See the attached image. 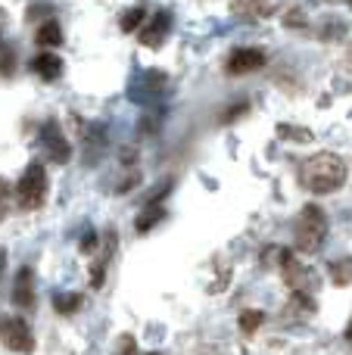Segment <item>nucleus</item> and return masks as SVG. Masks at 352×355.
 <instances>
[{"mask_svg": "<svg viewBox=\"0 0 352 355\" xmlns=\"http://www.w3.org/2000/svg\"><path fill=\"white\" fill-rule=\"evenodd\" d=\"M349 168L346 162L337 153H315L299 166V184H303L309 193H334L346 184Z\"/></svg>", "mask_w": 352, "mask_h": 355, "instance_id": "nucleus-1", "label": "nucleus"}, {"mask_svg": "<svg viewBox=\"0 0 352 355\" xmlns=\"http://www.w3.org/2000/svg\"><path fill=\"white\" fill-rule=\"evenodd\" d=\"M293 237H297V250L299 252H318L328 240V215L322 206L309 202L303 206V212L297 215V225H293Z\"/></svg>", "mask_w": 352, "mask_h": 355, "instance_id": "nucleus-2", "label": "nucleus"}, {"mask_svg": "<svg viewBox=\"0 0 352 355\" xmlns=\"http://www.w3.org/2000/svg\"><path fill=\"white\" fill-rule=\"evenodd\" d=\"M44 200H47V168L41 162H28L16 181V202L25 212H35L44 206Z\"/></svg>", "mask_w": 352, "mask_h": 355, "instance_id": "nucleus-3", "label": "nucleus"}, {"mask_svg": "<svg viewBox=\"0 0 352 355\" xmlns=\"http://www.w3.org/2000/svg\"><path fill=\"white\" fill-rule=\"evenodd\" d=\"M0 340H3L6 349L22 352V355L35 349V334H31L28 321L19 318V315H3L0 318Z\"/></svg>", "mask_w": 352, "mask_h": 355, "instance_id": "nucleus-4", "label": "nucleus"}, {"mask_svg": "<svg viewBox=\"0 0 352 355\" xmlns=\"http://www.w3.org/2000/svg\"><path fill=\"white\" fill-rule=\"evenodd\" d=\"M284 281L290 284V290L297 296H312L318 290V277L312 268H306V265H299L297 259L290 256V252H284Z\"/></svg>", "mask_w": 352, "mask_h": 355, "instance_id": "nucleus-5", "label": "nucleus"}, {"mask_svg": "<svg viewBox=\"0 0 352 355\" xmlns=\"http://www.w3.org/2000/svg\"><path fill=\"white\" fill-rule=\"evenodd\" d=\"M41 144H44V153H47V159L56 162V166H66V162L72 159V147H69V141L62 137L60 125H56L53 119H50V122H44Z\"/></svg>", "mask_w": 352, "mask_h": 355, "instance_id": "nucleus-6", "label": "nucleus"}, {"mask_svg": "<svg viewBox=\"0 0 352 355\" xmlns=\"http://www.w3.org/2000/svg\"><path fill=\"white\" fill-rule=\"evenodd\" d=\"M265 66V50L259 47H237L234 53L228 56V75H249V72H259Z\"/></svg>", "mask_w": 352, "mask_h": 355, "instance_id": "nucleus-7", "label": "nucleus"}, {"mask_svg": "<svg viewBox=\"0 0 352 355\" xmlns=\"http://www.w3.org/2000/svg\"><path fill=\"white\" fill-rule=\"evenodd\" d=\"M172 22H175L172 12H168V10H159V12H156V16L141 28V44H143V47H150V50H159L162 44H166L168 31H172Z\"/></svg>", "mask_w": 352, "mask_h": 355, "instance_id": "nucleus-8", "label": "nucleus"}, {"mask_svg": "<svg viewBox=\"0 0 352 355\" xmlns=\"http://www.w3.org/2000/svg\"><path fill=\"white\" fill-rule=\"evenodd\" d=\"M12 306L19 309H35V271L28 268V265H22V268L16 271V277H12Z\"/></svg>", "mask_w": 352, "mask_h": 355, "instance_id": "nucleus-9", "label": "nucleus"}, {"mask_svg": "<svg viewBox=\"0 0 352 355\" xmlns=\"http://www.w3.org/2000/svg\"><path fill=\"white\" fill-rule=\"evenodd\" d=\"M31 72L44 81H56L62 75V60L56 53H37L35 60H31Z\"/></svg>", "mask_w": 352, "mask_h": 355, "instance_id": "nucleus-10", "label": "nucleus"}, {"mask_svg": "<svg viewBox=\"0 0 352 355\" xmlns=\"http://www.w3.org/2000/svg\"><path fill=\"white\" fill-rule=\"evenodd\" d=\"M162 218H166V209H162L159 202H150V206L134 218V231H137V234H150Z\"/></svg>", "mask_w": 352, "mask_h": 355, "instance_id": "nucleus-11", "label": "nucleus"}, {"mask_svg": "<svg viewBox=\"0 0 352 355\" xmlns=\"http://www.w3.org/2000/svg\"><path fill=\"white\" fill-rule=\"evenodd\" d=\"M35 41H37V47H60V44H62V28H60V22H56V19H47L44 25H37Z\"/></svg>", "mask_w": 352, "mask_h": 355, "instance_id": "nucleus-12", "label": "nucleus"}, {"mask_svg": "<svg viewBox=\"0 0 352 355\" xmlns=\"http://www.w3.org/2000/svg\"><path fill=\"white\" fill-rule=\"evenodd\" d=\"M103 243H106V246H103V256L97 259V265H94V271H91V287H103V271H106V262H109L112 250H116V231L106 234Z\"/></svg>", "mask_w": 352, "mask_h": 355, "instance_id": "nucleus-13", "label": "nucleus"}, {"mask_svg": "<svg viewBox=\"0 0 352 355\" xmlns=\"http://www.w3.org/2000/svg\"><path fill=\"white\" fill-rule=\"evenodd\" d=\"M81 302H85V296L75 293V290H66V293H53V309L60 315H75L81 309Z\"/></svg>", "mask_w": 352, "mask_h": 355, "instance_id": "nucleus-14", "label": "nucleus"}, {"mask_svg": "<svg viewBox=\"0 0 352 355\" xmlns=\"http://www.w3.org/2000/svg\"><path fill=\"white\" fill-rule=\"evenodd\" d=\"M331 281H334L337 287H349L352 284V259H337V262H331Z\"/></svg>", "mask_w": 352, "mask_h": 355, "instance_id": "nucleus-15", "label": "nucleus"}, {"mask_svg": "<svg viewBox=\"0 0 352 355\" xmlns=\"http://www.w3.org/2000/svg\"><path fill=\"white\" fill-rule=\"evenodd\" d=\"M143 19H147V10L143 6H131V10H125L122 12V19H118V25H122V31H137L143 25Z\"/></svg>", "mask_w": 352, "mask_h": 355, "instance_id": "nucleus-16", "label": "nucleus"}, {"mask_svg": "<svg viewBox=\"0 0 352 355\" xmlns=\"http://www.w3.org/2000/svg\"><path fill=\"white\" fill-rule=\"evenodd\" d=\"M262 321H265V312H259V309H247V312L240 315L243 334H256V331L262 327Z\"/></svg>", "mask_w": 352, "mask_h": 355, "instance_id": "nucleus-17", "label": "nucleus"}, {"mask_svg": "<svg viewBox=\"0 0 352 355\" xmlns=\"http://www.w3.org/2000/svg\"><path fill=\"white\" fill-rule=\"evenodd\" d=\"M116 355H137V343H134V337H131V334H122V337H118Z\"/></svg>", "mask_w": 352, "mask_h": 355, "instance_id": "nucleus-18", "label": "nucleus"}, {"mask_svg": "<svg viewBox=\"0 0 352 355\" xmlns=\"http://www.w3.org/2000/svg\"><path fill=\"white\" fill-rule=\"evenodd\" d=\"M10 200H12V190H10V184L0 178V221H3L6 212H10Z\"/></svg>", "mask_w": 352, "mask_h": 355, "instance_id": "nucleus-19", "label": "nucleus"}, {"mask_svg": "<svg viewBox=\"0 0 352 355\" xmlns=\"http://www.w3.org/2000/svg\"><path fill=\"white\" fill-rule=\"evenodd\" d=\"M16 62H12V50L10 47H0V75H12Z\"/></svg>", "mask_w": 352, "mask_h": 355, "instance_id": "nucleus-20", "label": "nucleus"}, {"mask_svg": "<svg viewBox=\"0 0 352 355\" xmlns=\"http://www.w3.org/2000/svg\"><path fill=\"white\" fill-rule=\"evenodd\" d=\"M81 252H97V231H91L87 227L85 234H81V246H78Z\"/></svg>", "mask_w": 352, "mask_h": 355, "instance_id": "nucleus-21", "label": "nucleus"}, {"mask_svg": "<svg viewBox=\"0 0 352 355\" xmlns=\"http://www.w3.org/2000/svg\"><path fill=\"white\" fill-rule=\"evenodd\" d=\"M284 22H287V25H303L306 19H303V12H290V16H287Z\"/></svg>", "mask_w": 352, "mask_h": 355, "instance_id": "nucleus-22", "label": "nucleus"}, {"mask_svg": "<svg viewBox=\"0 0 352 355\" xmlns=\"http://www.w3.org/2000/svg\"><path fill=\"white\" fill-rule=\"evenodd\" d=\"M3 268H6V252H3V246H0V275H3Z\"/></svg>", "mask_w": 352, "mask_h": 355, "instance_id": "nucleus-23", "label": "nucleus"}, {"mask_svg": "<svg viewBox=\"0 0 352 355\" xmlns=\"http://www.w3.org/2000/svg\"><path fill=\"white\" fill-rule=\"evenodd\" d=\"M3 25H6V12L0 10V28H3Z\"/></svg>", "mask_w": 352, "mask_h": 355, "instance_id": "nucleus-24", "label": "nucleus"}, {"mask_svg": "<svg viewBox=\"0 0 352 355\" xmlns=\"http://www.w3.org/2000/svg\"><path fill=\"white\" fill-rule=\"evenodd\" d=\"M346 340H352V321H349V327H346Z\"/></svg>", "mask_w": 352, "mask_h": 355, "instance_id": "nucleus-25", "label": "nucleus"}, {"mask_svg": "<svg viewBox=\"0 0 352 355\" xmlns=\"http://www.w3.org/2000/svg\"><path fill=\"white\" fill-rule=\"evenodd\" d=\"M147 355H162V352H147Z\"/></svg>", "mask_w": 352, "mask_h": 355, "instance_id": "nucleus-26", "label": "nucleus"}, {"mask_svg": "<svg viewBox=\"0 0 352 355\" xmlns=\"http://www.w3.org/2000/svg\"><path fill=\"white\" fill-rule=\"evenodd\" d=\"M349 6H352V0H349Z\"/></svg>", "mask_w": 352, "mask_h": 355, "instance_id": "nucleus-27", "label": "nucleus"}]
</instances>
